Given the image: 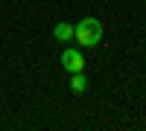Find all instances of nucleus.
Listing matches in <instances>:
<instances>
[{
    "mask_svg": "<svg viewBox=\"0 0 146 131\" xmlns=\"http://www.w3.org/2000/svg\"><path fill=\"white\" fill-rule=\"evenodd\" d=\"M62 67L67 70V73H82L85 70V58L79 50H64L62 53Z\"/></svg>",
    "mask_w": 146,
    "mask_h": 131,
    "instance_id": "nucleus-2",
    "label": "nucleus"
},
{
    "mask_svg": "<svg viewBox=\"0 0 146 131\" xmlns=\"http://www.w3.org/2000/svg\"><path fill=\"white\" fill-rule=\"evenodd\" d=\"M70 90H73V93H85V90H88V79H85L82 73H73V79H70Z\"/></svg>",
    "mask_w": 146,
    "mask_h": 131,
    "instance_id": "nucleus-4",
    "label": "nucleus"
},
{
    "mask_svg": "<svg viewBox=\"0 0 146 131\" xmlns=\"http://www.w3.org/2000/svg\"><path fill=\"white\" fill-rule=\"evenodd\" d=\"M73 41L79 47H96L102 41V23L96 18H82L76 26H73Z\"/></svg>",
    "mask_w": 146,
    "mask_h": 131,
    "instance_id": "nucleus-1",
    "label": "nucleus"
},
{
    "mask_svg": "<svg viewBox=\"0 0 146 131\" xmlns=\"http://www.w3.org/2000/svg\"><path fill=\"white\" fill-rule=\"evenodd\" d=\"M53 38H56L58 44H67V41H73V23H67V20L56 23V29H53Z\"/></svg>",
    "mask_w": 146,
    "mask_h": 131,
    "instance_id": "nucleus-3",
    "label": "nucleus"
}]
</instances>
